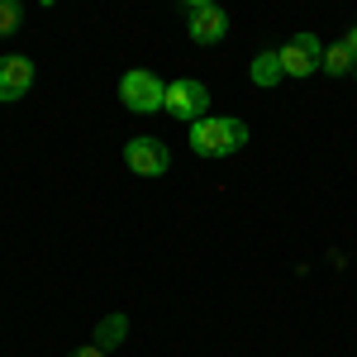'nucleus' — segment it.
<instances>
[{
    "mask_svg": "<svg viewBox=\"0 0 357 357\" xmlns=\"http://www.w3.org/2000/svg\"><path fill=\"white\" fill-rule=\"evenodd\" d=\"M167 114H176V119H186V124L205 119V114H210V91H205V82H191V77L172 82L167 86Z\"/></svg>",
    "mask_w": 357,
    "mask_h": 357,
    "instance_id": "obj_5",
    "label": "nucleus"
},
{
    "mask_svg": "<svg viewBox=\"0 0 357 357\" xmlns=\"http://www.w3.org/2000/svg\"><path fill=\"white\" fill-rule=\"evenodd\" d=\"M248 143V124L243 119H229V114H205L191 124V148L200 158H229V153H243Z\"/></svg>",
    "mask_w": 357,
    "mask_h": 357,
    "instance_id": "obj_1",
    "label": "nucleus"
},
{
    "mask_svg": "<svg viewBox=\"0 0 357 357\" xmlns=\"http://www.w3.org/2000/svg\"><path fill=\"white\" fill-rule=\"evenodd\" d=\"M29 86H33V62L20 53L0 57V100L10 105V100H20V96H29Z\"/></svg>",
    "mask_w": 357,
    "mask_h": 357,
    "instance_id": "obj_7",
    "label": "nucleus"
},
{
    "mask_svg": "<svg viewBox=\"0 0 357 357\" xmlns=\"http://www.w3.org/2000/svg\"><path fill=\"white\" fill-rule=\"evenodd\" d=\"M124 333H129V319H124V314H105V319L96 324V338H91V343L110 353L114 343H124Z\"/></svg>",
    "mask_w": 357,
    "mask_h": 357,
    "instance_id": "obj_9",
    "label": "nucleus"
},
{
    "mask_svg": "<svg viewBox=\"0 0 357 357\" xmlns=\"http://www.w3.org/2000/svg\"><path fill=\"white\" fill-rule=\"evenodd\" d=\"M124 167H129L134 176H162L167 167H172V148H167L162 138L138 134V138L124 143Z\"/></svg>",
    "mask_w": 357,
    "mask_h": 357,
    "instance_id": "obj_3",
    "label": "nucleus"
},
{
    "mask_svg": "<svg viewBox=\"0 0 357 357\" xmlns=\"http://www.w3.org/2000/svg\"><path fill=\"white\" fill-rule=\"evenodd\" d=\"M20 24H24V5H20V0H0V38L15 33Z\"/></svg>",
    "mask_w": 357,
    "mask_h": 357,
    "instance_id": "obj_11",
    "label": "nucleus"
},
{
    "mask_svg": "<svg viewBox=\"0 0 357 357\" xmlns=\"http://www.w3.org/2000/svg\"><path fill=\"white\" fill-rule=\"evenodd\" d=\"M67 357H110L105 348H96V343H82V348H72Z\"/></svg>",
    "mask_w": 357,
    "mask_h": 357,
    "instance_id": "obj_12",
    "label": "nucleus"
},
{
    "mask_svg": "<svg viewBox=\"0 0 357 357\" xmlns=\"http://www.w3.org/2000/svg\"><path fill=\"white\" fill-rule=\"evenodd\" d=\"M319 67H324V72H329V77H353V53H348V48H343V43H333V48H324V62H319Z\"/></svg>",
    "mask_w": 357,
    "mask_h": 357,
    "instance_id": "obj_10",
    "label": "nucleus"
},
{
    "mask_svg": "<svg viewBox=\"0 0 357 357\" xmlns=\"http://www.w3.org/2000/svg\"><path fill=\"white\" fill-rule=\"evenodd\" d=\"M119 100L134 114H158V110H167V86H162V77L134 67V72L119 77Z\"/></svg>",
    "mask_w": 357,
    "mask_h": 357,
    "instance_id": "obj_2",
    "label": "nucleus"
},
{
    "mask_svg": "<svg viewBox=\"0 0 357 357\" xmlns=\"http://www.w3.org/2000/svg\"><path fill=\"white\" fill-rule=\"evenodd\" d=\"M276 57H281V72H286V77H314L319 62H324V43H319L314 33H296L291 43L276 48Z\"/></svg>",
    "mask_w": 357,
    "mask_h": 357,
    "instance_id": "obj_4",
    "label": "nucleus"
},
{
    "mask_svg": "<svg viewBox=\"0 0 357 357\" xmlns=\"http://www.w3.org/2000/svg\"><path fill=\"white\" fill-rule=\"evenodd\" d=\"M343 48H348V53H353V62H357V24L348 29V38H343Z\"/></svg>",
    "mask_w": 357,
    "mask_h": 357,
    "instance_id": "obj_13",
    "label": "nucleus"
},
{
    "mask_svg": "<svg viewBox=\"0 0 357 357\" xmlns=\"http://www.w3.org/2000/svg\"><path fill=\"white\" fill-rule=\"evenodd\" d=\"M248 77L257 86H276L286 72H281V57H276V48H267V53H257L252 57V67H248Z\"/></svg>",
    "mask_w": 357,
    "mask_h": 357,
    "instance_id": "obj_8",
    "label": "nucleus"
},
{
    "mask_svg": "<svg viewBox=\"0 0 357 357\" xmlns=\"http://www.w3.org/2000/svg\"><path fill=\"white\" fill-rule=\"evenodd\" d=\"M353 77H357V67H353Z\"/></svg>",
    "mask_w": 357,
    "mask_h": 357,
    "instance_id": "obj_14",
    "label": "nucleus"
},
{
    "mask_svg": "<svg viewBox=\"0 0 357 357\" xmlns=\"http://www.w3.org/2000/svg\"><path fill=\"white\" fill-rule=\"evenodd\" d=\"M186 29H191L195 43L215 48V43H224V33H229V15H224L220 5H210V0H191L186 5Z\"/></svg>",
    "mask_w": 357,
    "mask_h": 357,
    "instance_id": "obj_6",
    "label": "nucleus"
}]
</instances>
